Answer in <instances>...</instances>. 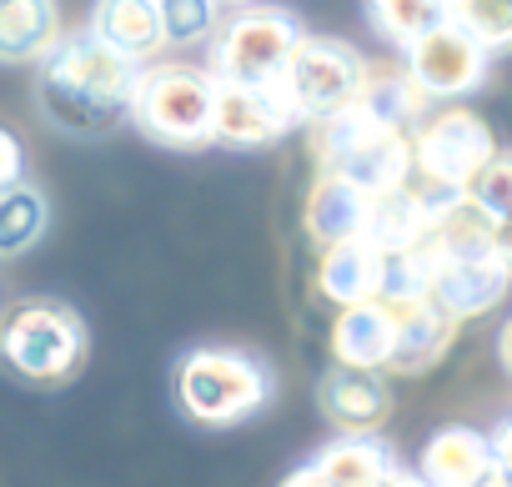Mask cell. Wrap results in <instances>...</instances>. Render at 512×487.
Returning <instances> with one entry per match:
<instances>
[{"label":"cell","instance_id":"obj_28","mask_svg":"<svg viewBox=\"0 0 512 487\" xmlns=\"http://www.w3.org/2000/svg\"><path fill=\"white\" fill-rule=\"evenodd\" d=\"M16 181H26V156H21V141H16V131H6V126H0V191H6V186H16Z\"/></svg>","mask_w":512,"mask_h":487},{"label":"cell","instance_id":"obj_25","mask_svg":"<svg viewBox=\"0 0 512 487\" xmlns=\"http://www.w3.org/2000/svg\"><path fill=\"white\" fill-rule=\"evenodd\" d=\"M447 26H457L472 46L492 56L512 41V6H502V0H457V6H447Z\"/></svg>","mask_w":512,"mask_h":487},{"label":"cell","instance_id":"obj_26","mask_svg":"<svg viewBox=\"0 0 512 487\" xmlns=\"http://www.w3.org/2000/svg\"><path fill=\"white\" fill-rule=\"evenodd\" d=\"M462 201H467L472 211H482L492 226H507V206H512V156H507L502 146H497V151H492V161L467 181Z\"/></svg>","mask_w":512,"mask_h":487},{"label":"cell","instance_id":"obj_4","mask_svg":"<svg viewBox=\"0 0 512 487\" xmlns=\"http://www.w3.org/2000/svg\"><path fill=\"white\" fill-rule=\"evenodd\" d=\"M267 397H272V377L246 352L201 347L176 362V402L191 422L226 427V422L256 417L267 407Z\"/></svg>","mask_w":512,"mask_h":487},{"label":"cell","instance_id":"obj_10","mask_svg":"<svg viewBox=\"0 0 512 487\" xmlns=\"http://www.w3.org/2000/svg\"><path fill=\"white\" fill-rule=\"evenodd\" d=\"M302 116L287 101L282 86L267 91H236V86H216V116H211V141L251 151V146H267L287 131H297Z\"/></svg>","mask_w":512,"mask_h":487},{"label":"cell","instance_id":"obj_1","mask_svg":"<svg viewBox=\"0 0 512 487\" xmlns=\"http://www.w3.org/2000/svg\"><path fill=\"white\" fill-rule=\"evenodd\" d=\"M136 71L141 66L111 56L91 31H81V36H61L46 51V61L36 71V96H41V111L51 126H61L71 136H106L131 111Z\"/></svg>","mask_w":512,"mask_h":487},{"label":"cell","instance_id":"obj_29","mask_svg":"<svg viewBox=\"0 0 512 487\" xmlns=\"http://www.w3.org/2000/svg\"><path fill=\"white\" fill-rule=\"evenodd\" d=\"M282 487H327V482H322V477L312 472V462H307V467H297V472H292Z\"/></svg>","mask_w":512,"mask_h":487},{"label":"cell","instance_id":"obj_21","mask_svg":"<svg viewBox=\"0 0 512 487\" xmlns=\"http://www.w3.org/2000/svg\"><path fill=\"white\" fill-rule=\"evenodd\" d=\"M312 472H317L327 487H377V482H387L397 467H392L387 442H377V437H342V442H332V447L317 452Z\"/></svg>","mask_w":512,"mask_h":487},{"label":"cell","instance_id":"obj_13","mask_svg":"<svg viewBox=\"0 0 512 487\" xmlns=\"http://www.w3.org/2000/svg\"><path fill=\"white\" fill-rule=\"evenodd\" d=\"M507 277H512V252L502 247V252H492V257L457 262V267L437 272V277L427 282V297H432L452 322H462V317L492 312V307L502 302V292H507Z\"/></svg>","mask_w":512,"mask_h":487},{"label":"cell","instance_id":"obj_18","mask_svg":"<svg viewBox=\"0 0 512 487\" xmlns=\"http://www.w3.org/2000/svg\"><path fill=\"white\" fill-rule=\"evenodd\" d=\"M382 262L367 241H347V247H327L322 262H317V297L332 302V307H362V302H377L382 292Z\"/></svg>","mask_w":512,"mask_h":487},{"label":"cell","instance_id":"obj_30","mask_svg":"<svg viewBox=\"0 0 512 487\" xmlns=\"http://www.w3.org/2000/svg\"><path fill=\"white\" fill-rule=\"evenodd\" d=\"M377 487H427V482H422L417 472H392V477H387V482H377Z\"/></svg>","mask_w":512,"mask_h":487},{"label":"cell","instance_id":"obj_22","mask_svg":"<svg viewBox=\"0 0 512 487\" xmlns=\"http://www.w3.org/2000/svg\"><path fill=\"white\" fill-rule=\"evenodd\" d=\"M51 226V206H46V191L31 186V181H16L0 191V262L11 257H26L36 241L46 236Z\"/></svg>","mask_w":512,"mask_h":487},{"label":"cell","instance_id":"obj_7","mask_svg":"<svg viewBox=\"0 0 512 487\" xmlns=\"http://www.w3.org/2000/svg\"><path fill=\"white\" fill-rule=\"evenodd\" d=\"M407 146H412V166L422 171V181H432V186L462 196L467 181L492 161L497 136H492V126H487L477 111H467V106H442V111H432V116L407 136Z\"/></svg>","mask_w":512,"mask_h":487},{"label":"cell","instance_id":"obj_12","mask_svg":"<svg viewBox=\"0 0 512 487\" xmlns=\"http://www.w3.org/2000/svg\"><path fill=\"white\" fill-rule=\"evenodd\" d=\"M111 56L131 66H151L166 51V26H161V0H106L91 11L86 26Z\"/></svg>","mask_w":512,"mask_h":487},{"label":"cell","instance_id":"obj_17","mask_svg":"<svg viewBox=\"0 0 512 487\" xmlns=\"http://www.w3.org/2000/svg\"><path fill=\"white\" fill-rule=\"evenodd\" d=\"M322 176H342V181H352L357 191L382 196V191L407 186V176H412V146H407L402 131H372L362 146H352V151H347L332 171H322Z\"/></svg>","mask_w":512,"mask_h":487},{"label":"cell","instance_id":"obj_20","mask_svg":"<svg viewBox=\"0 0 512 487\" xmlns=\"http://www.w3.org/2000/svg\"><path fill=\"white\" fill-rule=\"evenodd\" d=\"M332 352H337V367L382 372L387 367V352H392V322H387V312L377 302H362V307L337 312Z\"/></svg>","mask_w":512,"mask_h":487},{"label":"cell","instance_id":"obj_27","mask_svg":"<svg viewBox=\"0 0 512 487\" xmlns=\"http://www.w3.org/2000/svg\"><path fill=\"white\" fill-rule=\"evenodd\" d=\"M221 6H206V0H166L161 6V26H166V46H186L201 41L221 26Z\"/></svg>","mask_w":512,"mask_h":487},{"label":"cell","instance_id":"obj_24","mask_svg":"<svg viewBox=\"0 0 512 487\" xmlns=\"http://www.w3.org/2000/svg\"><path fill=\"white\" fill-rule=\"evenodd\" d=\"M362 16L372 21V31L382 41H392V46L407 51L417 36H427L432 26L447 21V6H442V0H372Z\"/></svg>","mask_w":512,"mask_h":487},{"label":"cell","instance_id":"obj_6","mask_svg":"<svg viewBox=\"0 0 512 487\" xmlns=\"http://www.w3.org/2000/svg\"><path fill=\"white\" fill-rule=\"evenodd\" d=\"M367 76H372V66H367V56H362L357 46H347V41H337V36H307V31H302V41H297L292 56H287L282 91H287V101L297 106V116L317 126V121H327V116L357 106Z\"/></svg>","mask_w":512,"mask_h":487},{"label":"cell","instance_id":"obj_5","mask_svg":"<svg viewBox=\"0 0 512 487\" xmlns=\"http://www.w3.org/2000/svg\"><path fill=\"white\" fill-rule=\"evenodd\" d=\"M86 357V322L61 302H16L0 312V362L26 382H66Z\"/></svg>","mask_w":512,"mask_h":487},{"label":"cell","instance_id":"obj_19","mask_svg":"<svg viewBox=\"0 0 512 487\" xmlns=\"http://www.w3.org/2000/svg\"><path fill=\"white\" fill-rule=\"evenodd\" d=\"M61 41V11L46 0H0V61H46V51Z\"/></svg>","mask_w":512,"mask_h":487},{"label":"cell","instance_id":"obj_14","mask_svg":"<svg viewBox=\"0 0 512 487\" xmlns=\"http://www.w3.org/2000/svg\"><path fill=\"white\" fill-rule=\"evenodd\" d=\"M492 472L497 467H492V452H487V432H472V427L432 432L427 447H422V467H417V477L427 487H482Z\"/></svg>","mask_w":512,"mask_h":487},{"label":"cell","instance_id":"obj_8","mask_svg":"<svg viewBox=\"0 0 512 487\" xmlns=\"http://www.w3.org/2000/svg\"><path fill=\"white\" fill-rule=\"evenodd\" d=\"M422 101H462L487 81V51L472 46L457 26H432L407 46V71H402Z\"/></svg>","mask_w":512,"mask_h":487},{"label":"cell","instance_id":"obj_15","mask_svg":"<svg viewBox=\"0 0 512 487\" xmlns=\"http://www.w3.org/2000/svg\"><path fill=\"white\" fill-rule=\"evenodd\" d=\"M432 216H437V211L427 206V196L417 191V181H407V186H397V191L372 196V211H367V231H362V241H367L377 257H407L417 241L427 236Z\"/></svg>","mask_w":512,"mask_h":487},{"label":"cell","instance_id":"obj_3","mask_svg":"<svg viewBox=\"0 0 512 487\" xmlns=\"http://www.w3.org/2000/svg\"><path fill=\"white\" fill-rule=\"evenodd\" d=\"M297 41H302V26L292 11H277V6L231 11V21L216 26L211 61L201 71L216 86L267 91V86H282V71H287V56Z\"/></svg>","mask_w":512,"mask_h":487},{"label":"cell","instance_id":"obj_9","mask_svg":"<svg viewBox=\"0 0 512 487\" xmlns=\"http://www.w3.org/2000/svg\"><path fill=\"white\" fill-rule=\"evenodd\" d=\"M377 307L387 312L392 322V352H387V377H417V372H432L452 337H457V322L427 297V292H412V297H377Z\"/></svg>","mask_w":512,"mask_h":487},{"label":"cell","instance_id":"obj_11","mask_svg":"<svg viewBox=\"0 0 512 487\" xmlns=\"http://www.w3.org/2000/svg\"><path fill=\"white\" fill-rule=\"evenodd\" d=\"M322 412L337 422L347 437H372L392 417V377L387 372H357V367H332L322 377Z\"/></svg>","mask_w":512,"mask_h":487},{"label":"cell","instance_id":"obj_2","mask_svg":"<svg viewBox=\"0 0 512 487\" xmlns=\"http://www.w3.org/2000/svg\"><path fill=\"white\" fill-rule=\"evenodd\" d=\"M151 141L161 146H211V116H216V81L201 66L181 61H151L136 71L131 111H126Z\"/></svg>","mask_w":512,"mask_h":487},{"label":"cell","instance_id":"obj_23","mask_svg":"<svg viewBox=\"0 0 512 487\" xmlns=\"http://www.w3.org/2000/svg\"><path fill=\"white\" fill-rule=\"evenodd\" d=\"M357 111L377 126V131H402L412 136V126L422 121L427 101L417 96V86L402 76V71H372L362 96H357Z\"/></svg>","mask_w":512,"mask_h":487},{"label":"cell","instance_id":"obj_16","mask_svg":"<svg viewBox=\"0 0 512 487\" xmlns=\"http://www.w3.org/2000/svg\"><path fill=\"white\" fill-rule=\"evenodd\" d=\"M367 211H372L367 191H357L342 176H317V186L307 196V236L317 241L322 252L327 247H347V241H362Z\"/></svg>","mask_w":512,"mask_h":487},{"label":"cell","instance_id":"obj_31","mask_svg":"<svg viewBox=\"0 0 512 487\" xmlns=\"http://www.w3.org/2000/svg\"><path fill=\"white\" fill-rule=\"evenodd\" d=\"M482 487H507V477H502V472H492V477H487Z\"/></svg>","mask_w":512,"mask_h":487}]
</instances>
